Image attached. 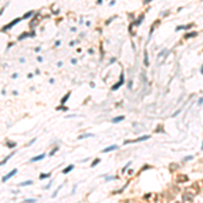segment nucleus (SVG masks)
Segmentation results:
<instances>
[{
  "instance_id": "nucleus-1",
  "label": "nucleus",
  "mask_w": 203,
  "mask_h": 203,
  "mask_svg": "<svg viewBox=\"0 0 203 203\" xmlns=\"http://www.w3.org/2000/svg\"><path fill=\"white\" fill-rule=\"evenodd\" d=\"M187 192H188V194H191V195H192V196H195V195H198V194H199L198 183H196V184H194L192 187H190V188L187 190Z\"/></svg>"
},
{
  "instance_id": "nucleus-2",
  "label": "nucleus",
  "mask_w": 203,
  "mask_h": 203,
  "mask_svg": "<svg viewBox=\"0 0 203 203\" xmlns=\"http://www.w3.org/2000/svg\"><path fill=\"white\" fill-rule=\"evenodd\" d=\"M149 138V135H144V137H140L137 140H129V141H125V144H131V142H141V141H145Z\"/></svg>"
},
{
  "instance_id": "nucleus-3",
  "label": "nucleus",
  "mask_w": 203,
  "mask_h": 203,
  "mask_svg": "<svg viewBox=\"0 0 203 203\" xmlns=\"http://www.w3.org/2000/svg\"><path fill=\"white\" fill-rule=\"evenodd\" d=\"M176 182L177 183H186V182H188V176L187 175H179L177 179H176Z\"/></svg>"
},
{
  "instance_id": "nucleus-4",
  "label": "nucleus",
  "mask_w": 203,
  "mask_h": 203,
  "mask_svg": "<svg viewBox=\"0 0 203 203\" xmlns=\"http://www.w3.org/2000/svg\"><path fill=\"white\" fill-rule=\"evenodd\" d=\"M192 198H194V196L191 195V194H188V192H186V194L183 195V200L184 202H190L191 203V202H192Z\"/></svg>"
},
{
  "instance_id": "nucleus-5",
  "label": "nucleus",
  "mask_w": 203,
  "mask_h": 203,
  "mask_svg": "<svg viewBox=\"0 0 203 203\" xmlns=\"http://www.w3.org/2000/svg\"><path fill=\"white\" fill-rule=\"evenodd\" d=\"M15 173H16V169H14V171H11V172H10L8 175H5V176H3V179H2V182H7L8 179H10L11 176H14Z\"/></svg>"
},
{
  "instance_id": "nucleus-6",
  "label": "nucleus",
  "mask_w": 203,
  "mask_h": 203,
  "mask_svg": "<svg viewBox=\"0 0 203 203\" xmlns=\"http://www.w3.org/2000/svg\"><path fill=\"white\" fill-rule=\"evenodd\" d=\"M122 84H123V73L121 75V80H119V83H118V84H115V85H114V87H112L111 89H112V91H115V89H118V88H119V87H121Z\"/></svg>"
},
{
  "instance_id": "nucleus-7",
  "label": "nucleus",
  "mask_w": 203,
  "mask_h": 203,
  "mask_svg": "<svg viewBox=\"0 0 203 203\" xmlns=\"http://www.w3.org/2000/svg\"><path fill=\"white\" fill-rule=\"evenodd\" d=\"M118 146L117 145H112V146H108V148H106V149H103V153H107V152H111V150H115Z\"/></svg>"
},
{
  "instance_id": "nucleus-8",
  "label": "nucleus",
  "mask_w": 203,
  "mask_h": 203,
  "mask_svg": "<svg viewBox=\"0 0 203 203\" xmlns=\"http://www.w3.org/2000/svg\"><path fill=\"white\" fill-rule=\"evenodd\" d=\"M177 168H179V165H177L176 163H172V164L169 165V171H171V172H175Z\"/></svg>"
},
{
  "instance_id": "nucleus-9",
  "label": "nucleus",
  "mask_w": 203,
  "mask_h": 203,
  "mask_svg": "<svg viewBox=\"0 0 203 203\" xmlns=\"http://www.w3.org/2000/svg\"><path fill=\"white\" fill-rule=\"evenodd\" d=\"M123 119H125V117H123V115H121V117H117V118H114V119H112V123H118V122L123 121Z\"/></svg>"
},
{
  "instance_id": "nucleus-10",
  "label": "nucleus",
  "mask_w": 203,
  "mask_h": 203,
  "mask_svg": "<svg viewBox=\"0 0 203 203\" xmlns=\"http://www.w3.org/2000/svg\"><path fill=\"white\" fill-rule=\"evenodd\" d=\"M45 156H46V154H39V156L31 158V163H34V161H38V160H42V158H45Z\"/></svg>"
},
{
  "instance_id": "nucleus-11",
  "label": "nucleus",
  "mask_w": 203,
  "mask_h": 203,
  "mask_svg": "<svg viewBox=\"0 0 203 203\" xmlns=\"http://www.w3.org/2000/svg\"><path fill=\"white\" fill-rule=\"evenodd\" d=\"M31 184H33V182H31V180H27V182H23V183H20L19 186H20V187H23V186H31Z\"/></svg>"
},
{
  "instance_id": "nucleus-12",
  "label": "nucleus",
  "mask_w": 203,
  "mask_h": 203,
  "mask_svg": "<svg viewBox=\"0 0 203 203\" xmlns=\"http://www.w3.org/2000/svg\"><path fill=\"white\" fill-rule=\"evenodd\" d=\"M69 96H70V92H68V93L65 95L64 98H62V100H61V103H62V104H64V103H67V100H68V98H69Z\"/></svg>"
},
{
  "instance_id": "nucleus-13",
  "label": "nucleus",
  "mask_w": 203,
  "mask_h": 203,
  "mask_svg": "<svg viewBox=\"0 0 203 203\" xmlns=\"http://www.w3.org/2000/svg\"><path fill=\"white\" fill-rule=\"evenodd\" d=\"M72 169H73V165H69L68 168H65V169L62 171V173H68V172H70Z\"/></svg>"
},
{
  "instance_id": "nucleus-14",
  "label": "nucleus",
  "mask_w": 203,
  "mask_h": 203,
  "mask_svg": "<svg viewBox=\"0 0 203 203\" xmlns=\"http://www.w3.org/2000/svg\"><path fill=\"white\" fill-rule=\"evenodd\" d=\"M47 177H50V173H41L39 175V179H42V180L44 179H47Z\"/></svg>"
},
{
  "instance_id": "nucleus-15",
  "label": "nucleus",
  "mask_w": 203,
  "mask_h": 203,
  "mask_svg": "<svg viewBox=\"0 0 203 203\" xmlns=\"http://www.w3.org/2000/svg\"><path fill=\"white\" fill-rule=\"evenodd\" d=\"M5 145H7L8 148H14L16 144H15V142H11V141H7V142H5Z\"/></svg>"
},
{
  "instance_id": "nucleus-16",
  "label": "nucleus",
  "mask_w": 203,
  "mask_h": 203,
  "mask_svg": "<svg viewBox=\"0 0 203 203\" xmlns=\"http://www.w3.org/2000/svg\"><path fill=\"white\" fill-rule=\"evenodd\" d=\"M33 15V11H30V12H27V14H25V16H23V19H27V18H30Z\"/></svg>"
},
{
  "instance_id": "nucleus-17",
  "label": "nucleus",
  "mask_w": 203,
  "mask_h": 203,
  "mask_svg": "<svg viewBox=\"0 0 203 203\" xmlns=\"http://www.w3.org/2000/svg\"><path fill=\"white\" fill-rule=\"evenodd\" d=\"M37 200L35 199H26V200H23V203H35Z\"/></svg>"
},
{
  "instance_id": "nucleus-18",
  "label": "nucleus",
  "mask_w": 203,
  "mask_h": 203,
  "mask_svg": "<svg viewBox=\"0 0 203 203\" xmlns=\"http://www.w3.org/2000/svg\"><path fill=\"white\" fill-rule=\"evenodd\" d=\"M99 163H100V158H96V160H95L93 163H92V165H91V166H96Z\"/></svg>"
},
{
  "instance_id": "nucleus-19",
  "label": "nucleus",
  "mask_w": 203,
  "mask_h": 203,
  "mask_svg": "<svg viewBox=\"0 0 203 203\" xmlns=\"http://www.w3.org/2000/svg\"><path fill=\"white\" fill-rule=\"evenodd\" d=\"M196 34H198V33H191V34H187V35H186V38H192V37H195Z\"/></svg>"
},
{
  "instance_id": "nucleus-20",
  "label": "nucleus",
  "mask_w": 203,
  "mask_h": 203,
  "mask_svg": "<svg viewBox=\"0 0 203 203\" xmlns=\"http://www.w3.org/2000/svg\"><path fill=\"white\" fill-rule=\"evenodd\" d=\"M57 150H58V146H56V148H54V149H53V150H52V152H50V153H49V156H53V154H54V153H56V152H57Z\"/></svg>"
},
{
  "instance_id": "nucleus-21",
  "label": "nucleus",
  "mask_w": 203,
  "mask_h": 203,
  "mask_svg": "<svg viewBox=\"0 0 203 203\" xmlns=\"http://www.w3.org/2000/svg\"><path fill=\"white\" fill-rule=\"evenodd\" d=\"M145 65H149V60H148V52L145 50Z\"/></svg>"
},
{
  "instance_id": "nucleus-22",
  "label": "nucleus",
  "mask_w": 203,
  "mask_h": 203,
  "mask_svg": "<svg viewBox=\"0 0 203 203\" xmlns=\"http://www.w3.org/2000/svg\"><path fill=\"white\" fill-rule=\"evenodd\" d=\"M92 134H84V135H80L79 137V140H83V138H87V137H91Z\"/></svg>"
},
{
  "instance_id": "nucleus-23",
  "label": "nucleus",
  "mask_w": 203,
  "mask_h": 203,
  "mask_svg": "<svg viewBox=\"0 0 203 203\" xmlns=\"http://www.w3.org/2000/svg\"><path fill=\"white\" fill-rule=\"evenodd\" d=\"M26 37H28V34H27V33H25V34H22L20 37H19V39H23V38H26Z\"/></svg>"
},
{
  "instance_id": "nucleus-24",
  "label": "nucleus",
  "mask_w": 203,
  "mask_h": 203,
  "mask_svg": "<svg viewBox=\"0 0 203 203\" xmlns=\"http://www.w3.org/2000/svg\"><path fill=\"white\" fill-rule=\"evenodd\" d=\"M50 186H52V182H50L49 184H47V186H45V190H49V188H50Z\"/></svg>"
},
{
  "instance_id": "nucleus-25",
  "label": "nucleus",
  "mask_w": 203,
  "mask_h": 203,
  "mask_svg": "<svg viewBox=\"0 0 203 203\" xmlns=\"http://www.w3.org/2000/svg\"><path fill=\"white\" fill-rule=\"evenodd\" d=\"M34 142H35V138H33L31 141H30V142H28V145H33V144H34Z\"/></svg>"
},
{
  "instance_id": "nucleus-26",
  "label": "nucleus",
  "mask_w": 203,
  "mask_h": 203,
  "mask_svg": "<svg viewBox=\"0 0 203 203\" xmlns=\"http://www.w3.org/2000/svg\"><path fill=\"white\" fill-rule=\"evenodd\" d=\"M149 2H150V0H144V3H145V4H146V3H149Z\"/></svg>"
},
{
  "instance_id": "nucleus-27",
  "label": "nucleus",
  "mask_w": 203,
  "mask_h": 203,
  "mask_svg": "<svg viewBox=\"0 0 203 203\" xmlns=\"http://www.w3.org/2000/svg\"><path fill=\"white\" fill-rule=\"evenodd\" d=\"M202 73H203V67H202Z\"/></svg>"
}]
</instances>
